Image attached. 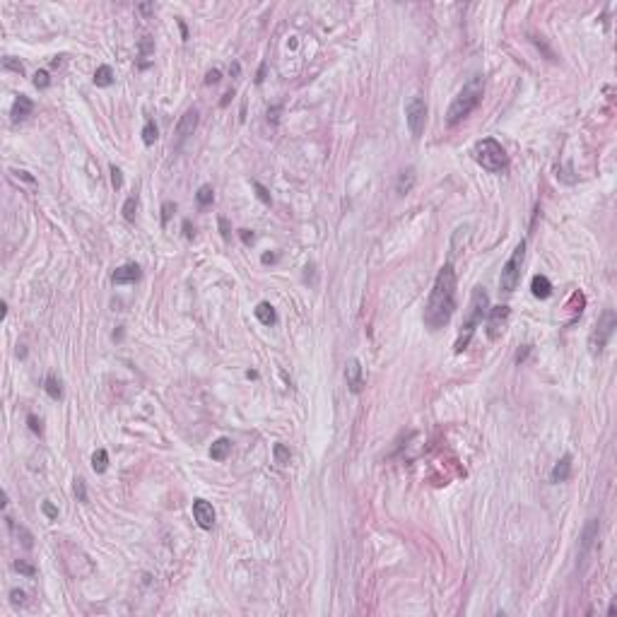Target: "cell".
<instances>
[{"label": "cell", "instance_id": "d6986e66", "mask_svg": "<svg viewBox=\"0 0 617 617\" xmlns=\"http://www.w3.org/2000/svg\"><path fill=\"white\" fill-rule=\"evenodd\" d=\"M256 318H258L263 325H275L277 314H275V308L270 306L268 301H261V304L256 306Z\"/></svg>", "mask_w": 617, "mask_h": 617}, {"label": "cell", "instance_id": "2e32d148", "mask_svg": "<svg viewBox=\"0 0 617 617\" xmlns=\"http://www.w3.org/2000/svg\"><path fill=\"white\" fill-rule=\"evenodd\" d=\"M530 292L535 294L538 299H547V297L552 294V282H550L545 275H535L530 280Z\"/></svg>", "mask_w": 617, "mask_h": 617}, {"label": "cell", "instance_id": "7402d4cb", "mask_svg": "<svg viewBox=\"0 0 617 617\" xmlns=\"http://www.w3.org/2000/svg\"><path fill=\"white\" fill-rule=\"evenodd\" d=\"M157 135H159V130H157V123L155 121H145V126H143V143L145 145H155L157 143Z\"/></svg>", "mask_w": 617, "mask_h": 617}, {"label": "cell", "instance_id": "60d3db41", "mask_svg": "<svg viewBox=\"0 0 617 617\" xmlns=\"http://www.w3.org/2000/svg\"><path fill=\"white\" fill-rule=\"evenodd\" d=\"M530 355V345H523V350H518L516 352V362L521 364V362H526V357Z\"/></svg>", "mask_w": 617, "mask_h": 617}, {"label": "cell", "instance_id": "f1b7e54d", "mask_svg": "<svg viewBox=\"0 0 617 617\" xmlns=\"http://www.w3.org/2000/svg\"><path fill=\"white\" fill-rule=\"evenodd\" d=\"M15 569L20 571V574H24V576H34V574H36V567H34V564H29V562H24V560H17Z\"/></svg>", "mask_w": 617, "mask_h": 617}, {"label": "cell", "instance_id": "30bf717a", "mask_svg": "<svg viewBox=\"0 0 617 617\" xmlns=\"http://www.w3.org/2000/svg\"><path fill=\"white\" fill-rule=\"evenodd\" d=\"M196 128H198V109H188L181 116V121L176 123V138H179V143H183L186 138H190Z\"/></svg>", "mask_w": 617, "mask_h": 617}, {"label": "cell", "instance_id": "4dcf8cb0", "mask_svg": "<svg viewBox=\"0 0 617 617\" xmlns=\"http://www.w3.org/2000/svg\"><path fill=\"white\" fill-rule=\"evenodd\" d=\"M3 68H5V70H15V72H20V75H22V72H24V65L20 63V61H15L12 55H8V58H3Z\"/></svg>", "mask_w": 617, "mask_h": 617}, {"label": "cell", "instance_id": "ba28073f", "mask_svg": "<svg viewBox=\"0 0 617 617\" xmlns=\"http://www.w3.org/2000/svg\"><path fill=\"white\" fill-rule=\"evenodd\" d=\"M507 321H509V306L490 308V318H487V335H490V340H497L499 335L504 333Z\"/></svg>", "mask_w": 617, "mask_h": 617}, {"label": "cell", "instance_id": "e0dca14e", "mask_svg": "<svg viewBox=\"0 0 617 617\" xmlns=\"http://www.w3.org/2000/svg\"><path fill=\"white\" fill-rule=\"evenodd\" d=\"M412 186H415V169H412V166H408V169H403V171H400V176H398V183H396L398 196L410 193Z\"/></svg>", "mask_w": 617, "mask_h": 617}, {"label": "cell", "instance_id": "b9f144b4", "mask_svg": "<svg viewBox=\"0 0 617 617\" xmlns=\"http://www.w3.org/2000/svg\"><path fill=\"white\" fill-rule=\"evenodd\" d=\"M183 232H186V237H188V239H193V234H196V232H193V227H190V220H183Z\"/></svg>", "mask_w": 617, "mask_h": 617}, {"label": "cell", "instance_id": "bcb514c9", "mask_svg": "<svg viewBox=\"0 0 617 617\" xmlns=\"http://www.w3.org/2000/svg\"><path fill=\"white\" fill-rule=\"evenodd\" d=\"M263 78H265V63H263L261 68H258V78H256V82L261 85V82H263Z\"/></svg>", "mask_w": 617, "mask_h": 617}, {"label": "cell", "instance_id": "5bb4252c", "mask_svg": "<svg viewBox=\"0 0 617 617\" xmlns=\"http://www.w3.org/2000/svg\"><path fill=\"white\" fill-rule=\"evenodd\" d=\"M571 477V456L569 453H564L562 458L557 460V466L552 468V473H550V480L552 483H567Z\"/></svg>", "mask_w": 617, "mask_h": 617}, {"label": "cell", "instance_id": "8d00e7d4", "mask_svg": "<svg viewBox=\"0 0 617 617\" xmlns=\"http://www.w3.org/2000/svg\"><path fill=\"white\" fill-rule=\"evenodd\" d=\"M27 422H29V429H32L34 434H41V419L36 417V415H29Z\"/></svg>", "mask_w": 617, "mask_h": 617}, {"label": "cell", "instance_id": "836d02e7", "mask_svg": "<svg viewBox=\"0 0 617 617\" xmlns=\"http://www.w3.org/2000/svg\"><path fill=\"white\" fill-rule=\"evenodd\" d=\"M254 190H256V196H258V198H261L263 203H265V205H268V203H270V193H268V188H265V186H261L258 181H254Z\"/></svg>", "mask_w": 617, "mask_h": 617}, {"label": "cell", "instance_id": "74e56055", "mask_svg": "<svg viewBox=\"0 0 617 617\" xmlns=\"http://www.w3.org/2000/svg\"><path fill=\"white\" fill-rule=\"evenodd\" d=\"M220 70L217 68H213V70H207V75H205V85H217L220 82Z\"/></svg>", "mask_w": 617, "mask_h": 617}, {"label": "cell", "instance_id": "8fae6325", "mask_svg": "<svg viewBox=\"0 0 617 617\" xmlns=\"http://www.w3.org/2000/svg\"><path fill=\"white\" fill-rule=\"evenodd\" d=\"M113 285H130V282H138L140 280V265L138 263H128V265H121V268L113 270Z\"/></svg>", "mask_w": 617, "mask_h": 617}, {"label": "cell", "instance_id": "d590c367", "mask_svg": "<svg viewBox=\"0 0 617 617\" xmlns=\"http://www.w3.org/2000/svg\"><path fill=\"white\" fill-rule=\"evenodd\" d=\"M41 509H44L46 518H51V521H53V518H58V509H55L51 502H44V504H41Z\"/></svg>", "mask_w": 617, "mask_h": 617}, {"label": "cell", "instance_id": "7bdbcfd3", "mask_svg": "<svg viewBox=\"0 0 617 617\" xmlns=\"http://www.w3.org/2000/svg\"><path fill=\"white\" fill-rule=\"evenodd\" d=\"M241 239H244V244H251V241H254V234L248 229H241Z\"/></svg>", "mask_w": 617, "mask_h": 617}, {"label": "cell", "instance_id": "f546056e", "mask_svg": "<svg viewBox=\"0 0 617 617\" xmlns=\"http://www.w3.org/2000/svg\"><path fill=\"white\" fill-rule=\"evenodd\" d=\"M75 497H78V502L87 504V487H85V480H82V477L75 480Z\"/></svg>", "mask_w": 617, "mask_h": 617}, {"label": "cell", "instance_id": "f35d334b", "mask_svg": "<svg viewBox=\"0 0 617 617\" xmlns=\"http://www.w3.org/2000/svg\"><path fill=\"white\" fill-rule=\"evenodd\" d=\"M10 598H12V603H15V605H24V601H27L24 591H20V588H15V591L10 593Z\"/></svg>", "mask_w": 617, "mask_h": 617}, {"label": "cell", "instance_id": "ee69618b", "mask_svg": "<svg viewBox=\"0 0 617 617\" xmlns=\"http://www.w3.org/2000/svg\"><path fill=\"white\" fill-rule=\"evenodd\" d=\"M15 176H17V179H24V181L34 183V179H32V176H29V174H27V171H15Z\"/></svg>", "mask_w": 617, "mask_h": 617}, {"label": "cell", "instance_id": "f6af8a7d", "mask_svg": "<svg viewBox=\"0 0 617 617\" xmlns=\"http://www.w3.org/2000/svg\"><path fill=\"white\" fill-rule=\"evenodd\" d=\"M261 261H263V263H275V261H277V256H275V254H263Z\"/></svg>", "mask_w": 617, "mask_h": 617}, {"label": "cell", "instance_id": "7c38bea8", "mask_svg": "<svg viewBox=\"0 0 617 617\" xmlns=\"http://www.w3.org/2000/svg\"><path fill=\"white\" fill-rule=\"evenodd\" d=\"M345 379H348V386L352 393H359L364 386V376H362V364L359 359H350L348 367H345Z\"/></svg>", "mask_w": 617, "mask_h": 617}, {"label": "cell", "instance_id": "d6a6232c", "mask_svg": "<svg viewBox=\"0 0 617 617\" xmlns=\"http://www.w3.org/2000/svg\"><path fill=\"white\" fill-rule=\"evenodd\" d=\"M176 210V205L171 203V200H166L164 205H162V224L166 227V222H169V217H171V213Z\"/></svg>", "mask_w": 617, "mask_h": 617}, {"label": "cell", "instance_id": "52a82bcc", "mask_svg": "<svg viewBox=\"0 0 617 617\" xmlns=\"http://www.w3.org/2000/svg\"><path fill=\"white\" fill-rule=\"evenodd\" d=\"M405 121H408V130L417 140L425 133V123H427V104L422 97H412L408 106H405Z\"/></svg>", "mask_w": 617, "mask_h": 617}, {"label": "cell", "instance_id": "484cf974", "mask_svg": "<svg viewBox=\"0 0 617 617\" xmlns=\"http://www.w3.org/2000/svg\"><path fill=\"white\" fill-rule=\"evenodd\" d=\"M273 453H275V463H277V466H287V463H290V458H292V453H290V449H287L285 444H275Z\"/></svg>", "mask_w": 617, "mask_h": 617}, {"label": "cell", "instance_id": "cb8c5ba5", "mask_svg": "<svg viewBox=\"0 0 617 617\" xmlns=\"http://www.w3.org/2000/svg\"><path fill=\"white\" fill-rule=\"evenodd\" d=\"M92 468H94V473H104L106 468H109V453L104 451V449H97L94 456H92Z\"/></svg>", "mask_w": 617, "mask_h": 617}, {"label": "cell", "instance_id": "ab89813d", "mask_svg": "<svg viewBox=\"0 0 617 617\" xmlns=\"http://www.w3.org/2000/svg\"><path fill=\"white\" fill-rule=\"evenodd\" d=\"M220 232H222V239H229V222L224 220V217H220Z\"/></svg>", "mask_w": 617, "mask_h": 617}, {"label": "cell", "instance_id": "44dd1931", "mask_svg": "<svg viewBox=\"0 0 617 617\" xmlns=\"http://www.w3.org/2000/svg\"><path fill=\"white\" fill-rule=\"evenodd\" d=\"M46 393L48 398H53V400H61L63 398V388H61V379L55 376V374H48L46 376Z\"/></svg>", "mask_w": 617, "mask_h": 617}, {"label": "cell", "instance_id": "c3c4849f", "mask_svg": "<svg viewBox=\"0 0 617 617\" xmlns=\"http://www.w3.org/2000/svg\"><path fill=\"white\" fill-rule=\"evenodd\" d=\"M239 70H241V68H239V63L232 65V75H239Z\"/></svg>", "mask_w": 617, "mask_h": 617}, {"label": "cell", "instance_id": "d4e9b609", "mask_svg": "<svg viewBox=\"0 0 617 617\" xmlns=\"http://www.w3.org/2000/svg\"><path fill=\"white\" fill-rule=\"evenodd\" d=\"M8 526H10V528H12V530H15V535H17V538H20V540H22V545L27 547V550H29V547L34 545L32 533H29V530H27V528H24V526H20V528H17V526H15V523H12V521H10V518H8Z\"/></svg>", "mask_w": 617, "mask_h": 617}, {"label": "cell", "instance_id": "9a60e30c", "mask_svg": "<svg viewBox=\"0 0 617 617\" xmlns=\"http://www.w3.org/2000/svg\"><path fill=\"white\" fill-rule=\"evenodd\" d=\"M34 111V104H32V99L29 97H24V94H20L15 99V104H12V121H24L29 113Z\"/></svg>", "mask_w": 617, "mask_h": 617}, {"label": "cell", "instance_id": "3957f363", "mask_svg": "<svg viewBox=\"0 0 617 617\" xmlns=\"http://www.w3.org/2000/svg\"><path fill=\"white\" fill-rule=\"evenodd\" d=\"M487 306H490V297H487V292H485L483 287H475L473 301H470V314H468V318L463 321L460 338L456 340V352H463V350L468 348V342H470V338H473L475 328L483 323L485 314H487Z\"/></svg>", "mask_w": 617, "mask_h": 617}, {"label": "cell", "instance_id": "83f0119b", "mask_svg": "<svg viewBox=\"0 0 617 617\" xmlns=\"http://www.w3.org/2000/svg\"><path fill=\"white\" fill-rule=\"evenodd\" d=\"M34 87H39V89H46L48 85H51V78H48V72L46 70H39V72H34Z\"/></svg>", "mask_w": 617, "mask_h": 617}, {"label": "cell", "instance_id": "e575fe53", "mask_svg": "<svg viewBox=\"0 0 617 617\" xmlns=\"http://www.w3.org/2000/svg\"><path fill=\"white\" fill-rule=\"evenodd\" d=\"M111 183H113V188H121V186H123V176H121V169L116 164L111 166Z\"/></svg>", "mask_w": 617, "mask_h": 617}, {"label": "cell", "instance_id": "6da1fadb", "mask_svg": "<svg viewBox=\"0 0 617 617\" xmlns=\"http://www.w3.org/2000/svg\"><path fill=\"white\" fill-rule=\"evenodd\" d=\"M456 308V270L451 263H446L434 280V290L429 294L427 308H425V323L429 331H439L451 321Z\"/></svg>", "mask_w": 617, "mask_h": 617}, {"label": "cell", "instance_id": "8992f818", "mask_svg": "<svg viewBox=\"0 0 617 617\" xmlns=\"http://www.w3.org/2000/svg\"><path fill=\"white\" fill-rule=\"evenodd\" d=\"M523 254H526V241H521V244L516 246L511 258H509V261L504 263V268H502V275H499V287H502V292H514L516 290L518 280H521Z\"/></svg>", "mask_w": 617, "mask_h": 617}, {"label": "cell", "instance_id": "ac0fdd59", "mask_svg": "<svg viewBox=\"0 0 617 617\" xmlns=\"http://www.w3.org/2000/svg\"><path fill=\"white\" fill-rule=\"evenodd\" d=\"M232 451V441L227 439V436H222V439H217V441L210 446V458L213 460H224L227 456H229Z\"/></svg>", "mask_w": 617, "mask_h": 617}, {"label": "cell", "instance_id": "7dc6e473", "mask_svg": "<svg viewBox=\"0 0 617 617\" xmlns=\"http://www.w3.org/2000/svg\"><path fill=\"white\" fill-rule=\"evenodd\" d=\"M140 10H143V12H152V10H155V5H140Z\"/></svg>", "mask_w": 617, "mask_h": 617}, {"label": "cell", "instance_id": "1f68e13d", "mask_svg": "<svg viewBox=\"0 0 617 617\" xmlns=\"http://www.w3.org/2000/svg\"><path fill=\"white\" fill-rule=\"evenodd\" d=\"M152 51H155V46H152V39H150V36H143V39H140V58H147Z\"/></svg>", "mask_w": 617, "mask_h": 617}, {"label": "cell", "instance_id": "277c9868", "mask_svg": "<svg viewBox=\"0 0 617 617\" xmlns=\"http://www.w3.org/2000/svg\"><path fill=\"white\" fill-rule=\"evenodd\" d=\"M475 162L483 166V169H487V171H492V174H499V171H504L509 166V157L507 152H504V147L494 140V138H483V140H477L475 143Z\"/></svg>", "mask_w": 617, "mask_h": 617}, {"label": "cell", "instance_id": "5b68a950", "mask_svg": "<svg viewBox=\"0 0 617 617\" xmlns=\"http://www.w3.org/2000/svg\"><path fill=\"white\" fill-rule=\"evenodd\" d=\"M615 328H617V314L612 308H605L601 314V318H598V323H595L593 333H591V338H588V348H591L593 355H601L603 350H605V345H608V340L612 338Z\"/></svg>", "mask_w": 617, "mask_h": 617}, {"label": "cell", "instance_id": "ffe728a7", "mask_svg": "<svg viewBox=\"0 0 617 617\" xmlns=\"http://www.w3.org/2000/svg\"><path fill=\"white\" fill-rule=\"evenodd\" d=\"M111 82H113V70H111V65H99L94 72V85L97 87H109Z\"/></svg>", "mask_w": 617, "mask_h": 617}, {"label": "cell", "instance_id": "7a4b0ae2", "mask_svg": "<svg viewBox=\"0 0 617 617\" xmlns=\"http://www.w3.org/2000/svg\"><path fill=\"white\" fill-rule=\"evenodd\" d=\"M483 92H485L483 78H480V75L470 78V82L463 85V89L453 97L451 106L446 111V123H449V126H456V123H460L466 116H470V113L477 109L480 99H483Z\"/></svg>", "mask_w": 617, "mask_h": 617}, {"label": "cell", "instance_id": "603a6c76", "mask_svg": "<svg viewBox=\"0 0 617 617\" xmlns=\"http://www.w3.org/2000/svg\"><path fill=\"white\" fill-rule=\"evenodd\" d=\"M196 200H198V205L200 207H207V205H213V200H215V190H213V186H200L198 188V193H196Z\"/></svg>", "mask_w": 617, "mask_h": 617}, {"label": "cell", "instance_id": "9c48e42d", "mask_svg": "<svg viewBox=\"0 0 617 617\" xmlns=\"http://www.w3.org/2000/svg\"><path fill=\"white\" fill-rule=\"evenodd\" d=\"M193 518H196V523H198L203 530H210L215 526V509L210 502H205V499H196L193 502Z\"/></svg>", "mask_w": 617, "mask_h": 617}, {"label": "cell", "instance_id": "4fadbf2b", "mask_svg": "<svg viewBox=\"0 0 617 617\" xmlns=\"http://www.w3.org/2000/svg\"><path fill=\"white\" fill-rule=\"evenodd\" d=\"M598 528H601L598 518H588V523L584 526V533H581V560L588 554V550H591L593 543L598 540Z\"/></svg>", "mask_w": 617, "mask_h": 617}, {"label": "cell", "instance_id": "4316f807", "mask_svg": "<svg viewBox=\"0 0 617 617\" xmlns=\"http://www.w3.org/2000/svg\"><path fill=\"white\" fill-rule=\"evenodd\" d=\"M135 210H138V196H130V198L123 203V217H126L128 222L135 220Z\"/></svg>", "mask_w": 617, "mask_h": 617}]
</instances>
